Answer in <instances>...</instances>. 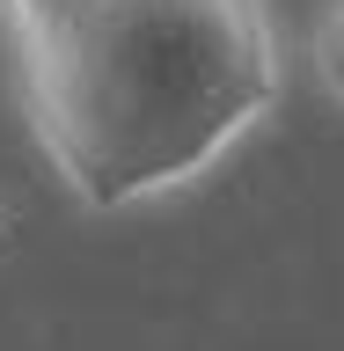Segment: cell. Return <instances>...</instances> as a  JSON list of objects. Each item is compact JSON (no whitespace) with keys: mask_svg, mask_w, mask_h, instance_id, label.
<instances>
[{"mask_svg":"<svg viewBox=\"0 0 344 351\" xmlns=\"http://www.w3.org/2000/svg\"><path fill=\"white\" fill-rule=\"evenodd\" d=\"M8 81L81 213H132L213 176L279 110L271 0H0Z\"/></svg>","mask_w":344,"mask_h":351,"instance_id":"1","label":"cell"},{"mask_svg":"<svg viewBox=\"0 0 344 351\" xmlns=\"http://www.w3.org/2000/svg\"><path fill=\"white\" fill-rule=\"evenodd\" d=\"M308 73H315V88L344 110V0H315V22H308Z\"/></svg>","mask_w":344,"mask_h":351,"instance_id":"2","label":"cell"}]
</instances>
